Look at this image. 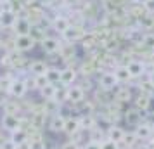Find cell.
I'll use <instances>...</instances> for the list:
<instances>
[{
	"label": "cell",
	"mask_w": 154,
	"mask_h": 149,
	"mask_svg": "<svg viewBox=\"0 0 154 149\" xmlns=\"http://www.w3.org/2000/svg\"><path fill=\"white\" fill-rule=\"evenodd\" d=\"M21 123H23V118L17 113H5V111H4L2 120H0L2 128H4V130H7L9 134H11V132H14V130H17V128L21 127Z\"/></svg>",
	"instance_id": "cell-1"
},
{
	"label": "cell",
	"mask_w": 154,
	"mask_h": 149,
	"mask_svg": "<svg viewBox=\"0 0 154 149\" xmlns=\"http://www.w3.org/2000/svg\"><path fill=\"white\" fill-rule=\"evenodd\" d=\"M7 92L14 97V99H21L28 94V82L23 78H12L11 85H9Z\"/></svg>",
	"instance_id": "cell-2"
},
{
	"label": "cell",
	"mask_w": 154,
	"mask_h": 149,
	"mask_svg": "<svg viewBox=\"0 0 154 149\" xmlns=\"http://www.w3.org/2000/svg\"><path fill=\"white\" fill-rule=\"evenodd\" d=\"M35 45H36V43L31 40V36H29V35H16L14 36V43H12L14 50H16V52H21V54L33 50Z\"/></svg>",
	"instance_id": "cell-3"
},
{
	"label": "cell",
	"mask_w": 154,
	"mask_h": 149,
	"mask_svg": "<svg viewBox=\"0 0 154 149\" xmlns=\"http://www.w3.org/2000/svg\"><path fill=\"white\" fill-rule=\"evenodd\" d=\"M118 85V80L114 76V73L112 71H102L100 75H99V87L106 90V92H109V90H114Z\"/></svg>",
	"instance_id": "cell-4"
},
{
	"label": "cell",
	"mask_w": 154,
	"mask_h": 149,
	"mask_svg": "<svg viewBox=\"0 0 154 149\" xmlns=\"http://www.w3.org/2000/svg\"><path fill=\"white\" fill-rule=\"evenodd\" d=\"M85 99V90L82 85H69L68 87V97H66V102H71V104H80L82 101Z\"/></svg>",
	"instance_id": "cell-5"
},
{
	"label": "cell",
	"mask_w": 154,
	"mask_h": 149,
	"mask_svg": "<svg viewBox=\"0 0 154 149\" xmlns=\"http://www.w3.org/2000/svg\"><path fill=\"white\" fill-rule=\"evenodd\" d=\"M31 26H33V24H31V21H29L26 16H17V19H16L12 29H14L16 35H29Z\"/></svg>",
	"instance_id": "cell-6"
},
{
	"label": "cell",
	"mask_w": 154,
	"mask_h": 149,
	"mask_svg": "<svg viewBox=\"0 0 154 149\" xmlns=\"http://www.w3.org/2000/svg\"><path fill=\"white\" fill-rule=\"evenodd\" d=\"M40 45H42V50L47 56H52V54H56V52L61 50V43H59V40L56 36H45L40 42Z\"/></svg>",
	"instance_id": "cell-7"
},
{
	"label": "cell",
	"mask_w": 154,
	"mask_h": 149,
	"mask_svg": "<svg viewBox=\"0 0 154 149\" xmlns=\"http://www.w3.org/2000/svg\"><path fill=\"white\" fill-rule=\"evenodd\" d=\"M64 120H66V116L61 114V113L50 114V120H49L50 132H54V134H61V132H64Z\"/></svg>",
	"instance_id": "cell-8"
},
{
	"label": "cell",
	"mask_w": 154,
	"mask_h": 149,
	"mask_svg": "<svg viewBox=\"0 0 154 149\" xmlns=\"http://www.w3.org/2000/svg\"><path fill=\"white\" fill-rule=\"evenodd\" d=\"M76 82V70H73L69 66H66L61 70V78H59V83L64 87H69Z\"/></svg>",
	"instance_id": "cell-9"
},
{
	"label": "cell",
	"mask_w": 154,
	"mask_h": 149,
	"mask_svg": "<svg viewBox=\"0 0 154 149\" xmlns=\"http://www.w3.org/2000/svg\"><path fill=\"white\" fill-rule=\"evenodd\" d=\"M9 141L12 142L14 146H23V144H26L29 141V134L24 130V128H17L14 132H11V137H9Z\"/></svg>",
	"instance_id": "cell-10"
},
{
	"label": "cell",
	"mask_w": 154,
	"mask_h": 149,
	"mask_svg": "<svg viewBox=\"0 0 154 149\" xmlns=\"http://www.w3.org/2000/svg\"><path fill=\"white\" fill-rule=\"evenodd\" d=\"M17 14L14 11H0V28H12Z\"/></svg>",
	"instance_id": "cell-11"
},
{
	"label": "cell",
	"mask_w": 154,
	"mask_h": 149,
	"mask_svg": "<svg viewBox=\"0 0 154 149\" xmlns=\"http://www.w3.org/2000/svg\"><path fill=\"white\" fill-rule=\"evenodd\" d=\"M61 35H63V38L66 40V42L73 43V42H76L78 38H82V36H83V31L78 28V26H71V24H69V26L64 29Z\"/></svg>",
	"instance_id": "cell-12"
},
{
	"label": "cell",
	"mask_w": 154,
	"mask_h": 149,
	"mask_svg": "<svg viewBox=\"0 0 154 149\" xmlns=\"http://www.w3.org/2000/svg\"><path fill=\"white\" fill-rule=\"evenodd\" d=\"M126 70H128V73H130V76H132V78H139V76L144 75L146 64L142 63V61H128Z\"/></svg>",
	"instance_id": "cell-13"
},
{
	"label": "cell",
	"mask_w": 154,
	"mask_h": 149,
	"mask_svg": "<svg viewBox=\"0 0 154 149\" xmlns=\"http://www.w3.org/2000/svg\"><path fill=\"white\" fill-rule=\"evenodd\" d=\"M80 130V118L78 116H66L64 120V132L68 135H73Z\"/></svg>",
	"instance_id": "cell-14"
},
{
	"label": "cell",
	"mask_w": 154,
	"mask_h": 149,
	"mask_svg": "<svg viewBox=\"0 0 154 149\" xmlns=\"http://www.w3.org/2000/svg\"><path fill=\"white\" fill-rule=\"evenodd\" d=\"M47 63L42 61V59H35V61H31L28 66V71L35 76V75H45V71H47Z\"/></svg>",
	"instance_id": "cell-15"
},
{
	"label": "cell",
	"mask_w": 154,
	"mask_h": 149,
	"mask_svg": "<svg viewBox=\"0 0 154 149\" xmlns=\"http://www.w3.org/2000/svg\"><path fill=\"white\" fill-rule=\"evenodd\" d=\"M123 135H125V130L118 125H111V127L107 128V139L112 142H121L123 141Z\"/></svg>",
	"instance_id": "cell-16"
},
{
	"label": "cell",
	"mask_w": 154,
	"mask_h": 149,
	"mask_svg": "<svg viewBox=\"0 0 154 149\" xmlns=\"http://www.w3.org/2000/svg\"><path fill=\"white\" fill-rule=\"evenodd\" d=\"M45 78H47V83H52V85H59L61 70H59V68H54V66H49V68H47V71H45Z\"/></svg>",
	"instance_id": "cell-17"
},
{
	"label": "cell",
	"mask_w": 154,
	"mask_h": 149,
	"mask_svg": "<svg viewBox=\"0 0 154 149\" xmlns=\"http://www.w3.org/2000/svg\"><path fill=\"white\" fill-rule=\"evenodd\" d=\"M66 97H68V87L64 85H56V92H54V97H52V101L54 102H57L59 106L63 104V102H66Z\"/></svg>",
	"instance_id": "cell-18"
},
{
	"label": "cell",
	"mask_w": 154,
	"mask_h": 149,
	"mask_svg": "<svg viewBox=\"0 0 154 149\" xmlns=\"http://www.w3.org/2000/svg\"><path fill=\"white\" fill-rule=\"evenodd\" d=\"M69 26V21H68V17L66 16H56L54 19H52V28L56 29V31H59V33H63L64 29Z\"/></svg>",
	"instance_id": "cell-19"
},
{
	"label": "cell",
	"mask_w": 154,
	"mask_h": 149,
	"mask_svg": "<svg viewBox=\"0 0 154 149\" xmlns=\"http://www.w3.org/2000/svg\"><path fill=\"white\" fill-rule=\"evenodd\" d=\"M140 120H142V116H140V111L137 107H133V109H128L125 113V121L128 125H139Z\"/></svg>",
	"instance_id": "cell-20"
},
{
	"label": "cell",
	"mask_w": 154,
	"mask_h": 149,
	"mask_svg": "<svg viewBox=\"0 0 154 149\" xmlns=\"http://www.w3.org/2000/svg\"><path fill=\"white\" fill-rule=\"evenodd\" d=\"M133 134H135V137H137V139L146 141V139H149V137L152 135V128L149 127V125H146V123H144V125H140V123H139Z\"/></svg>",
	"instance_id": "cell-21"
},
{
	"label": "cell",
	"mask_w": 154,
	"mask_h": 149,
	"mask_svg": "<svg viewBox=\"0 0 154 149\" xmlns=\"http://www.w3.org/2000/svg\"><path fill=\"white\" fill-rule=\"evenodd\" d=\"M112 73H114V76L118 80V83H125V82H128V80L132 78L128 70H126V66H116V70L112 71Z\"/></svg>",
	"instance_id": "cell-22"
},
{
	"label": "cell",
	"mask_w": 154,
	"mask_h": 149,
	"mask_svg": "<svg viewBox=\"0 0 154 149\" xmlns=\"http://www.w3.org/2000/svg\"><path fill=\"white\" fill-rule=\"evenodd\" d=\"M28 149H47V142H45V139H42L40 135H36V137H29Z\"/></svg>",
	"instance_id": "cell-23"
},
{
	"label": "cell",
	"mask_w": 154,
	"mask_h": 149,
	"mask_svg": "<svg viewBox=\"0 0 154 149\" xmlns=\"http://www.w3.org/2000/svg\"><path fill=\"white\" fill-rule=\"evenodd\" d=\"M29 36H31V40L35 43H40L47 35H45V31H43L40 26H35V24H33V26H31V31H29Z\"/></svg>",
	"instance_id": "cell-24"
},
{
	"label": "cell",
	"mask_w": 154,
	"mask_h": 149,
	"mask_svg": "<svg viewBox=\"0 0 154 149\" xmlns=\"http://www.w3.org/2000/svg\"><path fill=\"white\" fill-rule=\"evenodd\" d=\"M149 104H151V97L146 95V94H140L139 97L135 99V107H137L139 111H140V109H144V111L149 109Z\"/></svg>",
	"instance_id": "cell-25"
},
{
	"label": "cell",
	"mask_w": 154,
	"mask_h": 149,
	"mask_svg": "<svg viewBox=\"0 0 154 149\" xmlns=\"http://www.w3.org/2000/svg\"><path fill=\"white\" fill-rule=\"evenodd\" d=\"M38 92H40V95H42V99L52 101V97H54V92H56V85H52V83H47V85L43 87V88H40Z\"/></svg>",
	"instance_id": "cell-26"
},
{
	"label": "cell",
	"mask_w": 154,
	"mask_h": 149,
	"mask_svg": "<svg viewBox=\"0 0 154 149\" xmlns=\"http://www.w3.org/2000/svg\"><path fill=\"white\" fill-rule=\"evenodd\" d=\"M31 83H33V88L40 90V88H43L47 85V78H45V75H35L33 80H31Z\"/></svg>",
	"instance_id": "cell-27"
},
{
	"label": "cell",
	"mask_w": 154,
	"mask_h": 149,
	"mask_svg": "<svg viewBox=\"0 0 154 149\" xmlns=\"http://www.w3.org/2000/svg\"><path fill=\"white\" fill-rule=\"evenodd\" d=\"M132 99V94L128 88H118V92H116V101L118 102H128V101Z\"/></svg>",
	"instance_id": "cell-28"
},
{
	"label": "cell",
	"mask_w": 154,
	"mask_h": 149,
	"mask_svg": "<svg viewBox=\"0 0 154 149\" xmlns=\"http://www.w3.org/2000/svg\"><path fill=\"white\" fill-rule=\"evenodd\" d=\"M142 47H146L147 50H154V33H147L142 36Z\"/></svg>",
	"instance_id": "cell-29"
},
{
	"label": "cell",
	"mask_w": 154,
	"mask_h": 149,
	"mask_svg": "<svg viewBox=\"0 0 154 149\" xmlns=\"http://www.w3.org/2000/svg\"><path fill=\"white\" fill-rule=\"evenodd\" d=\"M45 116H47L45 113L31 114V125H33L35 128H40V127H42V123H43V120H45Z\"/></svg>",
	"instance_id": "cell-30"
},
{
	"label": "cell",
	"mask_w": 154,
	"mask_h": 149,
	"mask_svg": "<svg viewBox=\"0 0 154 149\" xmlns=\"http://www.w3.org/2000/svg\"><path fill=\"white\" fill-rule=\"evenodd\" d=\"M100 149H119L118 142H112L109 139H106L104 142H100Z\"/></svg>",
	"instance_id": "cell-31"
},
{
	"label": "cell",
	"mask_w": 154,
	"mask_h": 149,
	"mask_svg": "<svg viewBox=\"0 0 154 149\" xmlns=\"http://www.w3.org/2000/svg\"><path fill=\"white\" fill-rule=\"evenodd\" d=\"M139 24L144 28H154V19L152 17H139Z\"/></svg>",
	"instance_id": "cell-32"
},
{
	"label": "cell",
	"mask_w": 154,
	"mask_h": 149,
	"mask_svg": "<svg viewBox=\"0 0 154 149\" xmlns=\"http://www.w3.org/2000/svg\"><path fill=\"white\" fill-rule=\"evenodd\" d=\"M135 141H137L135 134H133V132H130V134H125V135H123V141H121V142H126V144H128V147H132Z\"/></svg>",
	"instance_id": "cell-33"
},
{
	"label": "cell",
	"mask_w": 154,
	"mask_h": 149,
	"mask_svg": "<svg viewBox=\"0 0 154 149\" xmlns=\"http://www.w3.org/2000/svg\"><path fill=\"white\" fill-rule=\"evenodd\" d=\"M83 149H100V142L99 141H88L83 146Z\"/></svg>",
	"instance_id": "cell-34"
},
{
	"label": "cell",
	"mask_w": 154,
	"mask_h": 149,
	"mask_svg": "<svg viewBox=\"0 0 154 149\" xmlns=\"http://www.w3.org/2000/svg\"><path fill=\"white\" fill-rule=\"evenodd\" d=\"M144 11H146L147 14H152L154 12V0H147L146 4H144Z\"/></svg>",
	"instance_id": "cell-35"
},
{
	"label": "cell",
	"mask_w": 154,
	"mask_h": 149,
	"mask_svg": "<svg viewBox=\"0 0 154 149\" xmlns=\"http://www.w3.org/2000/svg\"><path fill=\"white\" fill-rule=\"evenodd\" d=\"M61 149H80V147H78V144L75 141H68L66 144H63V147Z\"/></svg>",
	"instance_id": "cell-36"
},
{
	"label": "cell",
	"mask_w": 154,
	"mask_h": 149,
	"mask_svg": "<svg viewBox=\"0 0 154 149\" xmlns=\"http://www.w3.org/2000/svg\"><path fill=\"white\" fill-rule=\"evenodd\" d=\"M0 149H16V146H14V144H12L11 141H9V139H7V141H4V142H2Z\"/></svg>",
	"instance_id": "cell-37"
},
{
	"label": "cell",
	"mask_w": 154,
	"mask_h": 149,
	"mask_svg": "<svg viewBox=\"0 0 154 149\" xmlns=\"http://www.w3.org/2000/svg\"><path fill=\"white\" fill-rule=\"evenodd\" d=\"M147 82H149L151 85H154V70L151 71V73H149V80H147Z\"/></svg>",
	"instance_id": "cell-38"
},
{
	"label": "cell",
	"mask_w": 154,
	"mask_h": 149,
	"mask_svg": "<svg viewBox=\"0 0 154 149\" xmlns=\"http://www.w3.org/2000/svg\"><path fill=\"white\" fill-rule=\"evenodd\" d=\"M133 2H135V4H139V5H144L147 0H133Z\"/></svg>",
	"instance_id": "cell-39"
},
{
	"label": "cell",
	"mask_w": 154,
	"mask_h": 149,
	"mask_svg": "<svg viewBox=\"0 0 154 149\" xmlns=\"http://www.w3.org/2000/svg\"><path fill=\"white\" fill-rule=\"evenodd\" d=\"M151 128H152V134H154V125H152V127H151Z\"/></svg>",
	"instance_id": "cell-40"
},
{
	"label": "cell",
	"mask_w": 154,
	"mask_h": 149,
	"mask_svg": "<svg viewBox=\"0 0 154 149\" xmlns=\"http://www.w3.org/2000/svg\"><path fill=\"white\" fill-rule=\"evenodd\" d=\"M0 97H2V88H0Z\"/></svg>",
	"instance_id": "cell-41"
},
{
	"label": "cell",
	"mask_w": 154,
	"mask_h": 149,
	"mask_svg": "<svg viewBox=\"0 0 154 149\" xmlns=\"http://www.w3.org/2000/svg\"><path fill=\"white\" fill-rule=\"evenodd\" d=\"M125 149H133V147H125Z\"/></svg>",
	"instance_id": "cell-42"
}]
</instances>
